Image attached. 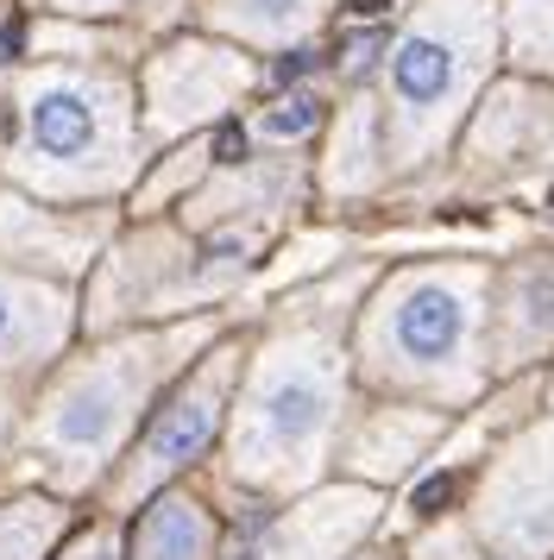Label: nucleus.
<instances>
[{
    "label": "nucleus",
    "instance_id": "nucleus-1",
    "mask_svg": "<svg viewBox=\"0 0 554 560\" xmlns=\"http://www.w3.org/2000/svg\"><path fill=\"white\" fill-rule=\"evenodd\" d=\"M473 328H478L473 283L448 278V271H423V278L397 283V296L384 303L378 340L403 372H448V365L466 359Z\"/></svg>",
    "mask_w": 554,
    "mask_h": 560
},
{
    "label": "nucleus",
    "instance_id": "nucleus-2",
    "mask_svg": "<svg viewBox=\"0 0 554 560\" xmlns=\"http://www.w3.org/2000/svg\"><path fill=\"white\" fill-rule=\"evenodd\" d=\"M384 82H391V102H397V120L403 127H428L453 114V102L473 89V70H478V13L466 26H409L403 38L384 45Z\"/></svg>",
    "mask_w": 554,
    "mask_h": 560
},
{
    "label": "nucleus",
    "instance_id": "nucleus-3",
    "mask_svg": "<svg viewBox=\"0 0 554 560\" xmlns=\"http://www.w3.org/2000/svg\"><path fill=\"white\" fill-rule=\"evenodd\" d=\"M327 378L315 365H290V372H272L265 378V397H258V429L272 447H309L315 434L327 429Z\"/></svg>",
    "mask_w": 554,
    "mask_h": 560
},
{
    "label": "nucleus",
    "instance_id": "nucleus-4",
    "mask_svg": "<svg viewBox=\"0 0 554 560\" xmlns=\"http://www.w3.org/2000/svg\"><path fill=\"white\" fill-rule=\"evenodd\" d=\"M215 404H221V397H215V378H201L196 390H183V397L151 422L146 459H158V466H183V459L215 434V422H221V409H215Z\"/></svg>",
    "mask_w": 554,
    "mask_h": 560
},
{
    "label": "nucleus",
    "instance_id": "nucleus-5",
    "mask_svg": "<svg viewBox=\"0 0 554 560\" xmlns=\"http://www.w3.org/2000/svg\"><path fill=\"white\" fill-rule=\"evenodd\" d=\"M32 132H38V145L50 158H76L95 145V107L76 89H50L45 102L32 107Z\"/></svg>",
    "mask_w": 554,
    "mask_h": 560
},
{
    "label": "nucleus",
    "instance_id": "nucleus-6",
    "mask_svg": "<svg viewBox=\"0 0 554 560\" xmlns=\"http://www.w3.org/2000/svg\"><path fill=\"white\" fill-rule=\"evenodd\" d=\"M510 328L517 340H554V265H529L510 283Z\"/></svg>",
    "mask_w": 554,
    "mask_h": 560
},
{
    "label": "nucleus",
    "instance_id": "nucleus-7",
    "mask_svg": "<svg viewBox=\"0 0 554 560\" xmlns=\"http://www.w3.org/2000/svg\"><path fill=\"white\" fill-rule=\"evenodd\" d=\"M322 127V95H284V102L272 107V114H265V132H272V139H302V132H315Z\"/></svg>",
    "mask_w": 554,
    "mask_h": 560
},
{
    "label": "nucleus",
    "instance_id": "nucleus-8",
    "mask_svg": "<svg viewBox=\"0 0 554 560\" xmlns=\"http://www.w3.org/2000/svg\"><path fill=\"white\" fill-rule=\"evenodd\" d=\"M240 7H246L252 26H258V32H277V38L315 20V0H240Z\"/></svg>",
    "mask_w": 554,
    "mask_h": 560
},
{
    "label": "nucleus",
    "instance_id": "nucleus-9",
    "mask_svg": "<svg viewBox=\"0 0 554 560\" xmlns=\"http://www.w3.org/2000/svg\"><path fill=\"white\" fill-rule=\"evenodd\" d=\"M215 164H246V127H233V120L215 127Z\"/></svg>",
    "mask_w": 554,
    "mask_h": 560
},
{
    "label": "nucleus",
    "instance_id": "nucleus-10",
    "mask_svg": "<svg viewBox=\"0 0 554 560\" xmlns=\"http://www.w3.org/2000/svg\"><path fill=\"white\" fill-rule=\"evenodd\" d=\"M448 498H453V472H441V479H423V485H416V516L448 510Z\"/></svg>",
    "mask_w": 554,
    "mask_h": 560
},
{
    "label": "nucleus",
    "instance_id": "nucleus-11",
    "mask_svg": "<svg viewBox=\"0 0 554 560\" xmlns=\"http://www.w3.org/2000/svg\"><path fill=\"white\" fill-rule=\"evenodd\" d=\"M315 63H322L315 51H284V63L272 70V82H302L309 70H315Z\"/></svg>",
    "mask_w": 554,
    "mask_h": 560
},
{
    "label": "nucleus",
    "instance_id": "nucleus-12",
    "mask_svg": "<svg viewBox=\"0 0 554 560\" xmlns=\"http://www.w3.org/2000/svg\"><path fill=\"white\" fill-rule=\"evenodd\" d=\"M25 51V20L20 13H13V20H7V26H0V63H13V57Z\"/></svg>",
    "mask_w": 554,
    "mask_h": 560
},
{
    "label": "nucleus",
    "instance_id": "nucleus-13",
    "mask_svg": "<svg viewBox=\"0 0 554 560\" xmlns=\"http://www.w3.org/2000/svg\"><path fill=\"white\" fill-rule=\"evenodd\" d=\"M353 13H359V20H378V13H391V0H347Z\"/></svg>",
    "mask_w": 554,
    "mask_h": 560
},
{
    "label": "nucleus",
    "instance_id": "nucleus-14",
    "mask_svg": "<svg viewBox=\"0 0 554 560\" xmlns=\"http://www.w3.org/2000/svg\"><path fill=\"white\" fill-rule=\"evenodd\" d=\"M0 334H7V296H0Z\"/></svg>",
    "mask_w": 554,
    "mask_h": 560
}]
</instances>
